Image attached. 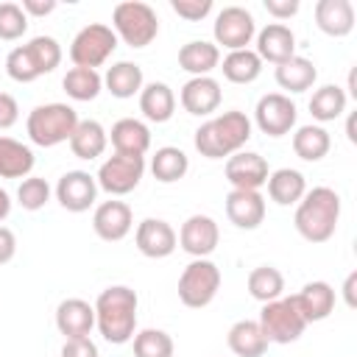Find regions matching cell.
Returning <instances> with one entry per match:
<instances>
[{
	"instance_id": "cell-1",
	"label": "cell",
	"mask_w": 357,
	"mask_h": 357,
	"mask_svg": "<svg viewBox=\"0 0 357 357\" xmlns=\"http://www.w3.org/2000/svg\"><path fill=\"white\" fill-rule=\"evenodd\" d=\"M92 307H95V326H98V332L103 335L106 343L123 346L134 337L139 298L131 287L112 284V287L100 290V296L95 298Z\"/></svg>"
},
{
	"instance_id": "cell-2",
	"label": "cell",
	"mask_w": 357,
	"mask_h": 357,
	"mask_svg": "<svg viewBox=\"0 0 357 357\" xmlns=\"http://www.w3.org/2000/svg\"><path fill=\"white\" fill-rule=\"evenodd\" d=\"M248 139H251V120L237 109L209 117L195 128V137H192L195 151L206 159H223V156L229 159L231 153L243 151Z\"/></svg>"
},
{
	"instance_id": "cell-3",
	"label": "cell",
	"mask_w": 357,
	"mask_h": 357,
	"mask_svg": "<svg viewBox=\"0 0 357 357\" xmlns=\"http://www.w3.org/2000/svg\"><path fill=\"white\" fill-rule=\"evenodd\" d=\"M340 220V195L332 187H312L296 204V231L307 243H326Z\"/></svg>"
},
{
	"instance_id": "cell-4",
	"label": "cell",
	"mask_w": 357,
	"mask_h": 357,
	"mask_svg": "<svg viewBox=\"0 0 357 357\" xmlns=\"http://www.w3.org/2000/svg\"><path fill=\"white\" fill-rule=\"evenodd\" d=\"M78 120H81L78 112L67 103H42V106L31 109V114L25 120V131L33 145L53 148V145L70 142Z\"/></svg>"
},
{
	"instance_id": "cell-5",
	"label": "cell",
	"mask_w": 357,
	"mask_h": 357,
	"mask_svg": "<svg viewBox=\"0 0 357 357\" xmlns=\"http://www.w3.org/2000/svg\"><path fill=\"white\" fill-rule=\"evenodd\" d=\"M112 31L128 47H148L159 33V17L148 3L126 0L112 11Z\"/></svg>"
},
{
	"instance_id": "cell-6",
	"label": "cell",
	"mask_w": 357,
	"mask_h": 357,
	"mask_svg": "<svg viewBox=\"0 0 357 357\" xmlns=\"http://www.w3.org/2000/svg\"><path fill=\"white\" fill-rule=\"evenodd\" d=\"M257 324H259L262 335L268 337V343H282V346L296 343L307 329V321L298 312L293 296L290 298H273V301L262 304Z\"/></svg>"
},
{
	"instance_id": "cell-7",
	"label": "cell",
	"mask_w": 357,
	"mask_h": 357,
	"mask_svg": "<svg viewBox=\"0 0 357 357\" xmlns=\"http://www.w3.org/2000/svg\"><path fill=\"white\" fill-rule=\"evenodd\" d=\"M220 290V268L212 259H192L178 276V298L190 310H201L215 301Z\"/></svg>"
},
{
	"instance_id": "cell-8",
	"label": "cell",
	"mask_w": 357,
	"mask_h": 357,
	"mask_svg": "<svg viewBox=\"0 0 357 357\" xmlns=\"http://www.w3.org/2000/svg\"><path fill=\"white\" fill-rule=\"evenodd\" d=\"M117 47V36L109 25L103 22H89L84 25L73 42H70V61L75 67H86V70H98Z\"/></svg>"
},
{
	"instance_id": "cell-9",
	"label": "cell",
	"mask_w": 357,
	"mask_h": 357,
	"mask_svg": "<svg viewBox=\"0 0 357 357\" xmlns=\"http://www.w3.org/2000/svg\"><path fill=\"white\" fill-rule=\"evenodd\" d=\"M142 176H145V156L114 153L106 162H100L95 181H98V190L109 195H128L131 190H137Z\"/></svg>"
},
{
	"instance_id": "cell-10",
	"label": "cell",
	"mask_w": 357,
	"mask_h": 357,
	"mask_svg": "<svg viewBox=\"0 0 357 357\" xmlns=\"http://www.w3.org/2000/svg\"><path fill=\"white\" fill-rule=\"evenodd\" d=\"M212 36L215 45L226 47V50H245L251 45V39L257 36V22L254 14L243 6H226L218 11L215 25H212Z\"/></svg>"
},
{
	"instance_id": "cell-11",
	"label": "cell",
	"mask_w": 357,
	"mask_h": 357,
	"mask_svg": "<svg viewBox=\"0 0 357 357\" xmlns=\"http://www.w3.org/2000/svg\"><path fill=\"white\" fill-rule=\"evenodd\" d=\"M296 117H298V109L290 100V95H284V92H268V95H262L257 100V109H254V123L268 137H284V134H290L293 126H296Z\"/></svg>"
},
{
	"instance_id": "cell-12",
	"label": "cell",
	"mask_w": 357,
	"mask_h": 357,
	"mask_svg": "<svg viewBox=\"0 0 357 357\" xmlns=\"http://www.w3.org/2000/svg\"><path fill=\"white\" fill-rule=\"evenodd\" d=\"M56 201L67 212H86L98 201V181L86 170H67L56 181Z\"/></svg>"
},
{
	"instance_id": "cell-13",
	"label": "cell",
	"mask_w": 357,
	"mask_h": 357,
	"mask_svg": "<svg viewBox=\"0 0 357 357\" xmlns=\"http://www.w3.org/2000/svg\"><path fill=\"white\" fill-rule=\"evenodd\" d=\"M220 240V229L209 215H190L178 229V245L195 259H206Z\"/></svg>"
},
{
	"instance_id": "cell-14",
	"label": "cell",
	"mask_w": 357,
	"mask_h": 357,
	"mask_svg": "<svg viewBox=\"0 0 357 357\" xmlns=\"http://www.w3.org/2000/svg\"><path fill=\"white\" fill-rule=\"evenodd\" d=\"M134 243L139 248L142 257L148 259H165L176 251L178 245V234L173 231V226L162 218H145L137 223V231H134Z\"/></svg>"
},
{
	"instance_id": "cell-15",
	"label": "cell",
	"mask_w": 357,
	"mask_h": 357,
	"mask_svg": "<svg viewBox=\"0 0 357 357\" xmlns=\"http://www.w3.org/2000/svg\"><path fill=\"white\" fill-rule=\"evenodd\" d=\"M268 162L254 151H237L226 159V181L231 190H259L268 181Z\"/></svg>"
},
{
	"instance_id": "cell-16",
	"label": "cell",
	"mask_w": 357,
	"mask_h": 357,
	"mask_svg": "<svg viewBox=\"0 0 357 357\" xmlns=\"http://www.w3.org/2000/svg\"><path fill=\"white\" fill-rule=\"evenodd\" d=\"M134 226V215H131V206L126 201H103L95 206V215H92V229L100 240L106 243H120Z\"/></svg>"
},
{
	"instance_id": "cell-17",
	"label": "cell",
	"mask_w": 357,
	"mask_h": 357,
	"mask_svg": "<svg viewBox=\"0 0 357 357\" xmlns=\"http://www.w3.org/2000/svg\"><path fill=\"white\" fill-rule=\"evenodd\" d=\"M178 100H181V106H184L187 114L206 117V114L218 112V106L223 100V89H220V84L212 75H198V78H190L181 86Z\"/></svg>"
},
{
	"instance_id": "cell-18",
	"label": "cell",
	"mask_w": 357,
	"mask_h": 357,
	"mask_svg": "<svg viewBox=\"0 0 357 357\" xmlns=\"http://www.w3.org/2000/svg\"><path fill=\"white\" fill-rule=\"evenodd\" d=\"M226 218L237 229H257L265 220V198L259 190H231L226 195Z\"/></svg>"
},
{
	"instance_id": "cell-19",
	"label": "cell",
	"mask_w": 357,
	"mask_h": 357,
	"mask_svg": "<svg viewBox=\"0 0 357 357\" xmlns=\"http://www.w3.org/2000/svg\"><path fill=\"white\" fill-rule=\"evenodd\" d=\"M254 53L262 61L282 64V61H287V59L296 56V33L284 22H268L257 33V50Z\"/></svg>"
},
{
	"instance_id": "cell-20",
	"label": "cell",
	"mask_w": 357,
	"mask_h": 357,
	"mask_svg": "<svg viewBox=\"0 0 357 357\" xmlns=\"http://www.w3.org/2000/svg\"><path fill=\"white\" fill-rule=\"evenodd\" d=\"M95 326V307L84 298H64L56 307V329L64 335V340L73 337H89Z\"/></svg>"
},
{
	"instance_id": "cell-21",
	"label": "cell",
	"mask_w": 357,
	"mask_h": 357,
	"mask_svg": "<svg viewBox=\"0 0 357 357\" xmlns=\"http://www.w3.org/2000/svg\"><path fill=\"white\" fill-rule=\"evenodd\" d=\"M335 298L337 296H335V287L329 282H307L293 296V301H296V307H298V312L304 315L307 324H315V321L329 318L332 310H335Z\"/></svg>"
},
{
	"instance_id": "cell-22",
	"label": "cell",
	"mask_w": 357,
	"mask_h": 357,
	"mask_svg": "<svg viewBox=\"0 0 357 357\" xmlns=\"http://www.w3.org/2000/svg\"><path fill=\"white\" fill-rule=\"evenodd\" d=\"M114 153H126V156H145L151 148V128L137 120V117H123L112 126L109 134Z\"/></svg>"
},
{
	"instance_id": "cell-23",
	"label": "cell",
	"mask_w": 357,
	"mask_h": 357,
	"mask_svg": "<svg viewBox=\"0 0 357 357\" xmlns=\"http://www.w3.org/2000/svg\"><path fill=\"white\" fill-rule=\"evenodd\" d=\"M315 25L326 36H349L354 31V6L349 0H318L315 3Z\"/></svg>"
},
{
	"instance_id": "cell-24",
	"label": "cell",
	"mask_w": 357,
	"mask_h": 357,
	"mask_svg": "<svg viewBox=\"0 0 357 357\" xmlns=\"http://www.w3.org/2000/svg\"><path fill=\"white\" fill-rule=\"evenodd\" d=\"M218 64H220V47H218L215 42L192 39V42L181 45V50H178V67H181L184 73H190L192 78L209 75Z\"/></svg>"
},
{
	"instance_id": "cell-25",
	"label": "cell",
	"mask_w": 357,
	"mask_h": 357,
	"mask_svg": "<svg viewBox=\"0 0 357 357\" xmlns=\"http://www.w3.org/2000/svg\"><path fill=\"white\" fill-rule=\"evenodd\" d=\"M139 112L151 123H167L176 112V95L165 81H151L139 89Z\"/></svg>"
},
{
	"instance_id": "cell-26",
	"label": "cell",
	"mask_w": 357,
	"mask_h": 357,
	"mask_svg": "<svg viewBox=\"0 0 357 357\" xmlns=\"http://www.w3.org/2000/svg\"><path fill=\"white\" fill-rule=\"evenodd\" d=\"M268 195H271V201L273 204H279V206H293V204H298L301 198H304V192H307V178H304V173H298V170H293V167H279V170H273V173H268Z\"/></svg>"
},
{
	"instance_id": "cell-27",
	"label": "cell",
	"mask_w": 357,
	"mask_h": 357,
	"mask_svg": "<svg viewBox=\"0 0 357 357\" xmlns=\"http://www.w3.org/2000/svg\"><path fill=\"white\" fill-rule=\"evenodd\" d=\"M36 165L33 151L11 137H0V178H28Z\"/></svg>"
},
{
	"instance_id": "cell-28",
	"label": "cell",
	"mask_w": 357,
	"mask_h": 357,
	"mask_svg": "<svg viewBox=\"0 0 357 357\" xmlns=\"http://www.w3.org/2000/svg\"><path fill=\"white\" fill-rule=\"evenodd\" d=\"M106 145H109V134L98 120H78V126H75V131L70 137L73 156L92 162L106 151Z\"/></svg>"
},
{
	"instance_id": "cell-29",
	"label": "cell",
	"mask_w": 357,
	"mask_h": 357,
	"mask_svg": "<svg viewBox=\"0 0 357 357\" xmlns=\"http://www.w3.org/2000/svg\"><path fill=\"white\" fill-rule=\"evenodd\" d=\"M103 86H106V92H112V95L120 98V100L134 98V95H139V89L145 86L142 67L134 64V61H117V64H112V67L106 70Z\"/></svg>"
},
{
	"instance_id": "cell-30",
	"label": "cell",
	"mask_w": 357,
	"mask_h": 357,
	"mask_svg": "<svg viewBox=\"0 0 357 357\" xmlns=\"http://www.w3.org/2000/svg\"><path fill=\"white\" fill-rule=\"evenodd\" d=\"M226 343L237 357H262L268 351V337L262 335L259 324L248 321V318L231 324V329L226 335Z\"/></svg>"
},
{
	"instance_id": "cell-31",
	"label": "cell",
	"mask_w": 357,
	"mask_h": 357,
	"mask_svg": "<svg viewBox=\"0 0 357 357\" xmlns=\"http://www.w3.org/2000/svg\"><path fill=\"white\" fill-rule=\"evenodd\" d=\"M273 78H276V84H279L282 89H287V92H307V89L315 84L318 70H315V64H312L310 59L293 56V59L276 64Z\"/></svg>"
},
{
	"instance_id": "cell-32",
	"label": "cell",
	"mask_w": 357,
	"mask_h": 357,
	"mask_svg": "<svg viewBox=\"0 0 357 357\" xmlns=\"http://www.w3.org/2000/svg\"><path fill=\"white\" fill-rule=\"evenodd\" d=\"M218 67L223 70V78L226 81H231V84H251L262 73V59L251 47H245V50H229Z\"/></svg>"
},
{
	"instance_id": "cell-33",
	"label": "cell",
	"mask_w": 357,
	"mask_h": 357,
	"mask_svg": "<svg viewBox=\"0 0 357 357\" xmlns=\"http://www.w3.org/2000/svg\"><path fill=\"white\" fill-rule=\"evenodd\" d=\"M332 148V137L324 126H301L293 134V151L304 162H321Z\"/></svg>"
},
{
	"instance_id": "cell-34",
	"label": "cell",
	"mask_w": 357,
	"mask_h": 357,
	"mask_svg": "<svg viewBox=\"0 0 357 357\" xmlns=\"http://www.w3.org/2000/svg\"><path fill=\"white\" fill-rule=\"evenodd\" d=\"M190 170V159L181 148L176 145H165V148H156V153L151 156V173L156 181L162 184H173L178 178H184Z\"/></svg>"
},
{
	"instance_id": "cell-35",
	"label": "cell",
	"mask_w": 357,
	"mask_h": 357,
	"mask_svg": "<svg viewBox=\"0 0 357 357\" xmlns=\"http://www.w3.org/2000/svg\"><path fill=\"white\" fill-rule=\"evenodd\" d=\"M346 100H349V95H346L343 86H337V84H324V86H318V89L312 92V98H310V114H312L318 123H332V120H337V117L346 112Z\"/></svg>"
},
{
	"instance_id": "cell-36",
	"label": "cell",
	"mask_w": 357,
	"mask_h": 357,
	"mask_svg": "<svg viewBox=\"0 0 357 357\" xmlns=\"http://www.w3.org/2000/svg\"><path fill=\"white\" fill-rule=\"evenodd\" d=\"M61 86H64L67 98H73V100H95L103 89V75L98 70L70 67L67 75L61 78Z\"/></svg>"
},
{
	"instance_id": "cell-37",
	"label": "cell",
	"mask_w": 357,
	"mask_h": 357,
	"mask_svg": "<svg viewBox=\"0 0 357 357\" xmlns=\"http://www.w3.org/2000/svg\"><path fill=\"white\" fill-rule=\"evenodd\" d=\"M282 290H284V276L279 268L273 265H259L248 273V293L251 298L268 304L273 298H282Z\"/></svg>"
},
{
	"instance_id": "cell-38",
	"label": "cell",
	"mask_w": 357,
	"mask_h": 357,
	"mask_svg": "<svg viewBox=\"0 0 357 357\" xmlns=\"http://www.w3.org/2000/svg\"><path fill=\"white\" fill-rule=\"evenodd\" d=\"M25 50H28V56H31V61H33L39 75H47L61 64V45L53 36H33L25 45Z\"/></svg>"
},
{
	"instance_id": "cell-39",
	"label": "cell",
	"mask_w": 357,
	"mask_h": 357,
	"mask_svg": "<svg viewBox=\"0 0 357 357\" xmlns=\"http://www.w3.org/2000/svg\"><path fill=\"white\" fill-rule=\"evenodd\" d=\"M134 357H173V337L165 329L134 332Z\"/></svg>"
},
{
	"instance_id": "cell-40",
	"label": "cell",
	"mask_w": 357,
	"mask_h": 357,
	"mask_svg": "<svg viewBox=\"0 0 357 357\" xmlns=\"http://www.w3.org/2000/svg\"><path fill=\"white\" fill-rule=\"evenodd\" d=\"M50 195H53L50 184H47L45 178H39V176H28V178H22L20 187H17V204H20L22 209H28V212L42 209V206L50 201Z\"/></svg>"
},
{
	"instance_id": "cell-41",
	"label": "cell",
	"mask_w": 357,
	"mask_h": 357,
	"mask_svg": "<svg viewBox=\"0 0 357 357\" xmlns=\"http://www.w3.org/2000/svg\"><path fill=\"white\" fill-rule=\"evenodd\" d=\"M28 31V17L17 3H0V39L14 42Z\"/></svg>"
},
{
	"instance_id": "cell-42",
	"label": "cell",
	"mask_w": 357,
	"mask_h": 357,
	"mask_svg": "<svg viewBox=\"0 0 357 357\" xmlns=\"http://www.w3.org/2000/svg\"><path fill=\"white\" fill-rule=\"evenodd\" d=\"M6 73H8V78L17 81V84H31V81L39 78V73H36V67H33V61H31L25 45L8 50V56H6Z\"/></svg>"
},
{
	"instance_id": "cell-43",
	"label": "cell",
	"mask_w": 357,
	"mask_h": 357,
	"mask_svg": "<svg viewBox=\"0 0 357 357\" xmlns=\"http://www.w3.org/2000/svg\"><path fill=\"white\" fill-rule=\"evenodd\" d=\"M170 8L187 22H201L212 11V0H170Z\"/></svg>"
},
{
	"instance_id": "cell-44",
	"label": "cell",
	"mask_w": 357,
	"mask_h": 357,
	"mask_svg": "<svg viewBox=\"0 0 357 357\" xmlns=\"http://www.w3.org/2000/svg\"><path fill=\"white\" fill-rule=\"evenodd\" d=\"M61 357H100V351L92 337H73V340H64Z\"/></svg>"
},
{
	"instance_id": "cell-45",
	"label": "cell",
	"mask_w": 357,
	"mask_h": 357,
	"mask_svg": "<svg viewBox=\"0 0 357 357\" xmlns=\"http://www.w3.org/2000/svg\"><path fill=\"white\" fill-rule=\"evenodd\" d=\"M17 120H20V106H17L14 95H8V92H0V131L11 128Z\"/></svg>"
},
{
	"instance_id": "cell-46",
	"label": "cell",
	"mask_w": 357,
	"mask_h": 357,
	"mask_svg": "<svg viewBox=\"0 0 357 357\" xmlns=\"http://www.w3.org/2000/svg\"><path fill=\"white\" fill-rule=\"evenodd\" d=\"M262 6H265V11H268L273 20H279V22L298 14V0H265Z\"/></svg>"
},
{
	"instance_id": "cell-47",
	"label": "cell",
	"mask_w": 357,
	"mask_h": 357,
	"mask_svg": "<svg viewBox=\"0 0 357 357\" xmlns=\"http://www.w3.org/2000/svg\"><path fill=\"white\" fill-rule=\"evenodd\" d=\"M14 254H17V237L8 226H0V265L11 262Z\"/></svg>"
},
{
	"instance_id": "cell-48",
	"label": "cell",
	"mask_w": 357,
	"mask_h": 357,
	"mask_svg": "<svg viewBox=\"0 0 357 357\" xmlns=\"http://www.w3.org/2000/svg\"><path fill=\"white\" fill-rule=\"evenodd\" d=\"M22 11L25 17H47L56 11V0H22Z\"/></svg>"
},
{
	"instance_id": "cell-49",
	"label": "cell",
	"mask_w": 357,
	"mask_h": 357,
	"mask_svg": "<svg viewBox=\"0 0 357 357\" xmlns=\"http://www.w3.org/2000/svg\"><path fill=\"white\" fill-rule=\"evenodd\" d=\"M354 282H357V273H349L346 276V284H343V293H346V304L354 307Z\"/></svg>"
},
{
	"instance_id": "cell-50",
	"label": "cell",
	"mask_w": 357,
	"mask_h": 357,
	"mask_svg": "<svg viewBox=\"0 0 357 357\" xmlns=\"http://www.w3.org/2000/svg\"><path fill=\"white\" fill-rule=\"evenodd\" d=\"M8 215H11V195L0 187V223H3Z\"/></svg>"
},
{
	"instance_id": "cell-51",
	"label": "cell",
	"mask_w": 357,
	"mask_h": 357,
	"mask_svg": "<svg viewBox=\"0 0 357 357\" xmlns=\"http://www.w3.org/2000/svg\"><path fill=\"white\" fill-rule=\"evenodd\" d=\"M346 131H349V139H351V142H357V134H354V117H349V126H346Z\"/></svg>"
}]
</instances>
